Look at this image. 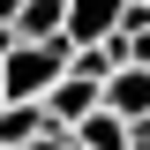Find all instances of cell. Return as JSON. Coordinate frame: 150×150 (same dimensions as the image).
<instances>
[{"label": "cell", "mask_w": 150, "mask_h": 150, "mask_svg": "<svg viewBox=\"0 0 150 150\" xmlns=\"http://www.w3.org/2000/svg\"><path fill=\"white\" fill-rule=\"evenodd\" d=\"M60 75H75V45L68 38H45V45H23L8 53V68H0V98L8 105H45V90H53Z\"/></svg>", "instance_id": "obj_1"}, {"label": "cell", "mask_w": 150, "mask_h": 150, "mask_svg": "<svg viewBox=\"0 0 150 150\" xmlns=\"http://www.w3.org/2000/svg\"><path fill=\"white\" fill-rule=\"evenodd\" d=\"M128 23V0H68V45H105Z\"/></svg>", "instance_id": "obj_2"}, {"label": "cell", "mask_w": 150, "mask_h": 150, "mask_svg": "<svg viewBox=\"0 0 150 150\" xmlns=\"http://www.w3.org/2000/svg\"><path fill=\"white\" fill-rule=\"evenodd\" d=\"M105 105V90H98V83H83V75H60L53 90H45V120H53V128H83V120H90V112Z\"/></svg>", "instance_id": "obj_3"}, {"label": "cell", "mask_w": 150, "mask_h": 150, "mask_svg": "<svg viewBox=\"0 0 150 150\" xmlns=\"http://www.w3.org/2000/svg\"><path fill=\"white\" fill-rule=\"evenodd\" d=\"M105 112H120V120H150V68H120L105 83Z\"/></svg>", "instance_id": "obj_4"}, {"label": "cell", "mask_w": 150, "mask_h": 150, "mask_svg": "<svg viewBox=\"0 0 150 150\" xmlns=\"http://www.w3.org/2000/svg\"><path fill=\"white\" fill-rule=\"evenodd\" d=\"M15 38H23V45L68 38V0H23V15H15Z\"/></svg>", "instance_id": "obj_5"}, {"label": "cell", "mask_w": 150, "mask_h": 150, "mask_svg": "<svg viewBox=\"0 0 150 150\" xmlns=\"http://www.w3.org/2000/svg\"><path fill=\"white\" fill-rule=\"evenodd\" d=\"M45 128H53L45 105H8V98H0V150H30Z\"/></svg>", "instance_id": "obj_6"}, {"label": "cell", "mask_w": 150, "mask_h": 150, "mask_svg": "<svg viewBox=\"0 0 150 150\" xmlns=\"http://www.w3.org/2000/svg\"><path fill=\"white\" fill-rule=\"evenodd\" d=\"M75 150H128V120H120V112H105V105H98L90 120L75 128Z\"/></svg>", "instance_id": "obj_7"}, {"label": "cell", "mask_w": 150, "mask_h": 150, "mask_svg": "<svg viewBox=\"0 0 150 150\" xmlns=\"http://www.w3.org/2000/svg\"><path fill=\"white\" fill-rule=\"evenodd\" d=\"M30 150H75V135H68V128H45V135H38Z\"/></svg>", "instance_id": "obj_8"}, {"label": "cell", "mask_w": 150, "mask_h": 150, "mask_svg": "<svg viewBox=\"0 0 150 150\" xmlns=\"http://www.w3.org/2000/svg\"><path fill=\"white\" fill-rule=\"evenodd\" d=\"M128 150H150V120H128Z\"/></svg>", "instance_id": "obj_9"}, {"label": "cell", "mask_w": 150, "mask_h": 150, "mask_svg": "<svg viewBox=\"0 0 150 150\" xmlns=\"http://www.w3.org/2000/svg\"><path fill=\"white\" fill-rule=\"evenodd\" d=\"M15 15H23V0H0V30H15Z\"/></svg>", "instance_id": "obj_10"}, {"label": "cell", "mask_w": 150, "mask_h": 150, "mask_svg": "<svg viewBox=\"0 0 150 150\" xmlns=\"http://www.w3.org/2000/svg\"><path fill=\"white\" fill-rule=\"evenodd\" d=\"M8 53H15V30H0V68H8Z\"/></svg>", "instance_id": "obj_11"}]
</instances>
